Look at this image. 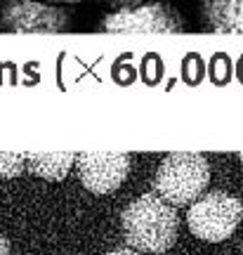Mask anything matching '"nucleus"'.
<instances>
[{
    "mask_svg": "<svg viewBox=\"0 0 243 255\" xmlns=\"http://www.w3.org/2000/svg\"><path fill=\"white\" fill-rule=\"evenodd\" d=\"M121 220L125 241L142 253H165L177 239L180 220L158 194H142L123 210Z\"/></svg>",
    "mask_w": 243,
    "mask_h": 255,
    "instance_id": "f257e3e1",
    "label": "nucleus"
},
{
    "mask_svg": "<svg viewBox=\"0 0 243 255\" xmlns=\"http://www.w3.org/2000/svg\"><path fill=\"white\" fill-rule=\"evenodd\" d=\"M208 180L210 168L206 156L194 151H175L161 161L153 177V189L170 206H187L203 194Z\"/></svg>",
    "mask_w": 243,
    "mask_h": 255,
    "instance_id": "f03ea898",
    "label": "nucleus"
},
{
    "mask_svg": "<svg viewBox=\"0 0 243 255\" xmlns=\"http://www.w3.org/2000/svg\"><path fill=\"white\" fill-rule=\"evenodd\" d=\"M241 218V201L225 191H210L206 196H198L187 213L189 229L194 232V237L203 241H225L234 234Z\"/></svg>",
    "mask_w": 243,
    "mask_h": 255,
    "instance_id": "7ed1b4c3",
    "label": "nucleus"
},
{
    "mask_svg": "<svg viewBox=\"0 0 243 255\" xmlns=\"http://www.w3.org/2000/svg\"><path fill=\"white\" fill-rule=\"evenodd\" d=\"M104 33H182L184 19L168 2L125 5L107 14L99 24Z\"/></svg>",
    "mask_w": 243,
    "mask_h": 255,
    "instance_id": "20e7f679",
    "label": "nucleus"
},
{
    "mask_svg": "<svg viewBox=\"0 0 243 255\" xmlns=\"http://www.w3.org/2000/svg\"><path fill=\"white\" fill-rule=\"evenodd\" d=\"M0 28L12 33H62L71 28V17L47 2L0 0Z\"/></svg>",
    "mask_w": 243,
    "mask_h": 255,
    "instance_id": "39448f33",
    "label": "nucleus"
},
{
    "mask_svg": "<svg viewBox=\"0 0 243 255\" xmlns=\"http://www.w3.org/2000/svg\"><path fill=\"white\" fill-rule=\"evenodd\" d=\"M76 163L85 189L92 194H111L125 180L130 156L118 151H85L76 156Z\"/></svg>",
    "mask_w": 243,
    "mask_h": 255,
    "instance_id": "423d86ee",
    "label": "nucleus"
},
{
    "mask_svg": "<svg viewBox=\"0 0 243 255\" xmlns=\"http://www.w3.org/2000/svg\"><path fill=\"white\" fill-rule=\"evenodd\" d=\"M201 21L210 33H243V0H203Z\"/></svg>",
    "mask_w": 243,
    "mask_h": 255,
    "instance_id": "0eeeda50",
    "label": "nucleus"
},
{
    "mask_svg": "<svg viewBox=\"0 0 243 255\" xmlns=\"http://www.w3.org/2000/svg\"><path fill=\"white\" fill-rule=\"evenodd\" d=\"M76 163V156L73 154H26V168L33 175L57 182L66 177L69 168Z\"/></svg>",
    "mask_w": 243,
    "mask_h": 255,
    "instance_id": "6e6552de",
    "label": "nucleus"
},
{
    "mask_svg": "<svg viewBox=\"0 0 243 255\" xmlns=\"http://www.w3.org/2000/svg\"><path fill=\"white\" fill-rule=\"evenodd\" d=\"M24 163H26V154H9V151H0V177H17L21 170H24Z\"/></svg>",
    "mask_w": 243,
    "mask_h": 255,
    "instance_id": "1a4fd4ad",
    "label": "nucleus"
},
{
    "mask_svg": "<svg viewBox=\"0 0 243 255\" xmlns=\"http://www.w3.org/2000/svg\"><path fill=\"white\" fill-rule=\"evenodd\" d=\"M0 255H9V244L2 234H0Z\"/></svg>",
    "mask_w": 243,
    "mask_h": 255,
    "instance_id": "9d476101",
    "label": "nucleus"
},
{
    "mask_svg": "<svg viewBox=\"0 0 243 255\" xmlns=\"http://www.w3.org/2000/svg\"><path fill=\"white\" fill-rule=\"evenodd\" d=\"M107 255H137L135 251H130V248H118V251H111Z\"/></svg>",
    "mask_w": 243,
    "mask_h": 255,
    "instance_id": "9b49d317",
    "label": "nucleus"
},
{
    "mask_svg": "<svg viewBox=\"0 0 243 255\" xmlns=\"http://www.w3.org/2000/svg\"><path fill=\"white\" fill-rule=\"evenodd\" d=\"M241 161H243V154H241Z\"/></svg>",
    "mask_w": 243,
    "mask_h": 255,
    "instance_id": "f8f14e48",
    "label": "nucleus"
}]
</instances>
